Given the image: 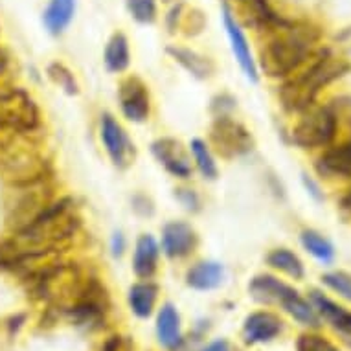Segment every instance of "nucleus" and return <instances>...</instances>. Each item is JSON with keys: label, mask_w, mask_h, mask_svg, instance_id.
I'll list each match as a JSON object with an SVG mask.
<instances>
[{"label": "nucleus", "mask_w": 351, "mask_h": 351, "mask_svg": "<svg viewBox=\"0 0 351 351\" xmlns=\"http://www.w3.org/2000/svg\"><path fill=\"white\" fill-rule=\"evenodd\" d=\"M156 263H158V243L155 241V237L140 236L133 256L134 274L147 280L155 274Z\"/></svg>", "instance_id": "f3484780"}, {"label": "nucleus", "mask_w": 351, "mask_h": 351, "mask_svg": "<svg viewBox=\"0 0 351 351\" xmlns=\"http://www.w3.org/2000/svg\"><path fill=\"white\" fill-rule=\"evenodd\" d=\"M195 230L186 223L175 221L164 226L162 232V250L169 258H184L195 248Z\"/></svg>", "instance_id": "f8f14e48"}, {"label": "nucleus", "mask_w": 351, "mask_h": 351, "mask_svg": "<svg viewBox=\"0 0 351 351\" xmlns=\"http://www.w3.org/2000/svg\"><path fill=\"white\" fill-rule=\"evenodd\" d=\"M202 351H230V346L226 340H215L212 344H208Z\"/></svg>", "instance_id": "473e14b6"}, {"label": "nucleus", "mask_w": 351, "mask_h": 351, "mask_svg": "<svg viewBox=\"0 0 351 351\" xmlns=\"http://www.w3.org/2000/svg\"><path fill=\"white\" fill-rule=\"evenodd\" d=\"M282 329L283 322L274 313H252L250 317H247L243 326V339L247 344H263L276 339L282 333Z\"/></svg>", "instance_id": "9b49d317"}, {"label": "nucleus", "mask_w": 351, "mask_h": 351, "mask_svg": "<svg viewBox=\"0 0 351 351\" xmlns=\"http://www.w3.org/2000/svg\"><path fill=\"white\" fill-rule=\"evenodd\" d=\"M298 351H339L328 339H324L320 335H302L296 342Z\"/></svg>", "instance_id": "c85d7f7f"}, {"label": "nucleus", "mask_w": 351, "mask_h": 351, "mask_svg": "<svg viewBox=\"0 0 351 351\" xmlns=\"http://www.w3.org/2000/svg\"><path fill=\"white\" fill-rule=\"evenodd\" d=\"M52 204V190L45 182V177L28 182H15V193L6 206L8 225L15 228V232L23 230Z\"/></svg>", "instance_id": "20e7f679"}, {"label": "nucleus", "mask_w": 351, "mask_h": 351, "mask_svg": "<svg viewBox=\"0 0 351 351\" xmlns=\"http://www.w3.org/2000/svg\"><path fill=\"white\" fill-rule=\"evenodd\" d=\"M282 307L294 318V320H298V322H302L304 326H311V328H318V326H320V318H318V313L315 311L313 304L311 302H307L305 298H302L298 291H296L293 296H289V298L282 304Z\"/></svg>", "instance_id": "4be33fe9"}, {"label": "nucleus", "mask_w": 351, "mask_h": 351, "mask_svg": "<svg viewBox=\"0 0 351 351\" xmlns=\"http://www.w3.org/2000/svg\"><path fill=\"white\" fill-rule=\"evenodd\" d=\"M267 263L278 271L285 272L294 280H302L304 278V263L300 261V258L296 254H293L287 248H276L272 250L269 256H267Z\"/></svg>", "instance_id": "5701e85b"}, {"label": "nucleus", "mask_w": 351, "mask_h": 351, "mask_svg": "<svg viewBox=\"0 0 351 351\" xmlns=\"http://www.w3.org/2000/svg\"><path fill=\"white\" fill-rule=\"evenodd\" d=\"M75 13V0H50L45 12V26L52 35L63 34L66 26L72 23Z\"/></svg>", "instance_id": "a211bd4d"}, {"label": "nucleus", "mask_w": 351, "mask_h": 351, "mask_svg": "<svg viewBox=\"0 0 351 351\" xmlns=\"http://www.w3.org/2000/svg\"><path fill=\"white\" fill-rule=\"evenodd\" d=\"M105 64L110 72H123L129 66V43L123 34H114L107 43Z\"/></svg>", "instance_id": "412c9836"}, {"label": "nucleus", "mask_w": 351, "mask_h": 351, "mask_svg": "<svg viewBox=\"0 0 351 351\" xmlns=\"http://www.w3.org/2000/svg\"><path fill=\"white\" fill-rule=\"evenodd\" d=\"M210 136L219 153L225 156H239L252 149V138L247 129L226 116H219L215 120Z\"/></svg>", "instance_id": "423d86ee"}, {"label": "nucleus", "mask_w": 351, "mask_h": 351, "mask_svg": "<svg viewBox=\"0 0 351 351\" xmlns=\"http://www.w3.org/2000/svg\"><path fill=\"white\" fill-rule=\"evenodd\" d=\"M318 169L326 175H342L351 177V142L328 151L320 158Z\"/></svg>", "instance_id": "aec40b11"}, {"label": "nucleus", "mask_w": 351, "mask_h": 351, "mask_svg": "<svg viewBox=\"0 0 351 351\" xmlns=\"http://www.w3.org/2000/svg\"><path fill=\"white\" fill-rule=\"evenodd\" d=\"M120 105L121 112L125 114L127 120L136 121V123L147 120V116H149V94L138 77H129L121 83Z\"/></svg>", "instance_id": "6e6552de"}, {"label": "nucleus", "mask_w": 351, "mask_h": 351, "mask_svg": "<svg viewBox=\"0 0 351 351\" xmlns=\"http://www.w3.org/2000/svg\"><path fill=\"white\" fill-rule=\"evenodd\" d=\"M337 133V118L328 107L305 109L304 118L293 131L294 144L302 147H324L331 144Z\"/></svg>", "instance_id": "39448f33"}, {"label": "nucleus", "mask_w": 351, "mask_h": 351, "mask_svg": "<svg viewBox=\"0 0 351 351\" xmlns=\"http://www.w3.org/2000/svg\"><path fill=\"white\" fill-rule=\"evenodd\" d=\"M223 21H225L226 34H228V39H230L232 52L236 56L237 63H239V66H241V70L245 72L248 80L256 83L258 81V66H256V61H254L250 47H248L247 37H245L241 26H239V23H237L236 17L232 15L228 8H225Z\"/></svg>", "instance_id": "1a4fd4ad"}, {"label": "nucleus", "mask_w": 351, "mask_h": 351, "mask_svg": "<svg viewBox=\"0 0 351 351\" xmlns=\"http://www.w3.org/2000/svg\"><path fill=\"white\" fill-rule=\"evenodd\" d=\"M39 112L28 94L13 88L0 93V147L10 149L17 138L34 131Z\"/></svg>", "instance_id": "7ed1b4c3"}, {"label": "nucleus", "mask_w": 351, "mask_h": 351, "mask_svg": "<svg viewBox=\"0 0 351 351\" xmlns=\"http://www.w3.org/2000/svg\"><path fill=\"white\" fill-rule=\"evenodd\" d=\"M153 155L156 160L160 162L162 166L166 167L167 171L180 177V179H188L191 175V164L190 158L186 155L184 147L180 142L173 138H162L156 140L153 144Z\"/></svg>", "instance_id": "9d476101"}, {"label": "nucleus", "mask_w": 351, "mask_h": 351, "mask_svg": "<svg viewBox=\"0 0 351 351\" xmlns=\"http://www.w3.org/2000/svg\"><path fill=\"white\" fill-rule=\"evenodd\" d=\"M6 63H8L6 56L0 52V74H2V72H4V69H6Z\"/></svg>", "instance_id": "72a5a7b5"}, {"label": "nucleus", "mask_w": 351, "mask_h": 351, "mask_svg": "<svg viewBox=\"0 0 351 351\" xmlns=\"http://www.w3.org/2000/svg\"><path fill=\"white\" fill-rule=\"evenodd\" d=\"M101 351H133V342L125 337H120V335H114L110 337L107 342H105L104 350Z\"/></svg>", "instance_id": "7c9ffc66"}, {"label": "nucleus", "mask_w": 351, "mask_h": 351, "mask_svg": "<svg viewBox=\"0 0 351 351\" xmlns=\"http://www.w3.org/2000/svg\"><path fill=\"white\" fill-rule=\"evenodd\" d=\"M167 52L171 53L175 61H179L186 70H190L191 74L197 77H208L213 72V64L206 58H202L199 53L184 50V48H169Z\"/></svg>", "instance_id": "b1692460"}, {"label": "nucleus", "mask_w": 351, "mask_h": 351, "mask_svg": "<svg viewBox=\"0 0 351 351\" xmlns=\"http://www.w3.org/2000/svg\"><path fill=\"white\" fill-rule=\"evenodd\" d=\"M315 40L317 35L311 29H283L261 50V69L271 77L291 74L309 58Z\"/></svg>", "instance_id": "f03ea898"}, {"label": "nucleus", "mask_w": 351, "mask_h": 351, "mask_svg": "<svg viewBox=\"0 0 351 351\" xmlns=\"http://www.w3.org/2000/svg\"><path fill=\"white\" fill-rule=\"evenodd\" d=\"M350 64L342 59L335 58L329 52L320 53V58L309 69L289 80L280 90L283 107L293 112H302L309 109L324 86L348 72Z\"/></svg>", "instance_id": "f257e3e1"}, {"label": "nucleus", "mask_w": 351, "mask_h": 351, "mask_svg": "<svg viewBox=\"0 0 351 351\" xmlns=\"http://www.w3.org/2000/svg\"><path fill=\"white\" fill-rule=\"evenodd\" d=\"M110 248H112V254H114L116 258H120L121 254H123V250H125V237L121 236L120 232H116L114 236H112Z\"/></svg>", "instance_id": "2f4dec72"}, {"label": "nucleus", "mask_w": 351, "mask_h": 351, "mask_svg": "<svg viewBox=\"0 0 351 351\" xmlns=\"http://www.w3.org/2000/svg\"><path fill=\"white\" fill-rule=\"evenodd\" d=\"M250 296L259 304H280L282 305L289 296H293L296 291L289 287L287 283L280 282L274 276L263 274V276H256L248 285Z\"/></svg>", "instance_id": "4468645a"}, {"label": "nucleus", "mask_w": 351, "mask_h": 351, "mask_svg": "<svg viewBox=\"0 0 351 351\" xmlns=\"http://www.w3.org/2000/svg\"><path fill=\"white\" fill-rule=\"evenodd\" d=\"M302 245L305 247V250L309 254H313L315 258L324 261V263H331L335 258L333 245L322 237L318 232L315 230H305L302 234Z\"/></svg>", "instance_id": "393cba45"}, {"label": "nucleus", "mask_w": 351, "mask_h": 351, "mask_svg": "<svg viewBox=\"0 0 351 351\" xmlns=\"http://www.w3.org/2000/svg\"><path fill=\"white\" fill-rule=\"evenodd\" d=\"M225 280V269L215 261H201L188 271L186 283L195 291H212Z\"/></svg>", "instance_id": "dca6fc26"}, {"label": "nucleus", "mask_w": 351, "mask_h": 351, "mask_svg": "<svg viewBox=\"0 0 351 351\" xmlns=\"http://www.w3.org/2000/svg\"><path fill=\"white\" fill-rule=\"evenodd\" d=\"M324 285H328L329 289H333L335 293H339L340 296H344L346 300H351V276L346 272H329L322 276Z\"/></svg>", "instance_id": "cd10ccee"}, {"label": "nucleus", "mask_w": 351, "mask_h": 351, "mask_svg": "<svg viewBox=\"0 0 351 351\" xmlns=\"http://www.w3.org/2000/svg\"><path fill=\"white\" fill-rule=\"evenodd\" d=\"M191 153H193V158H195V164L199 167V171L206 177V179H215L217 177V166H215V160H213L212 153L208 149V145L202 142V140H193L191 142Z\"/></svg>", "instance_id": "a878e982"}, {"label": "nucleus", "mask_w": 351, "mask_h": 351, "mask_svg": "<svg viewBox=\"0 0 351 351\" xmlns=\"http://www.w3.org/2000/svg\"><path fill=\"white\" fill-rule=\"evenodd\" d=\"M156 296H158V287H156L155 283H134L133 287L129 289V305H131V311L138 318L151 317V313L155 309Z\"/></svg>", "instance_id": "6ab92c4d"}, {"label": "nucleus", "mask_w": 351, "mask_h": 351, "mask_svg": "<svg viewBox=\"0 0 351 351\" xmlns=\"http://www.w3.org/2000/svg\"><path fill=\"white\" fill-rule=\"evenodd\" d=\"M309 302H311L313 307H315V311H317L324 320H328V322L344 337L348 344H351V313L346 311L344 307H340V305H337L329 298H326V296H324L322 293H318V291H313V293L309 294Z\"/></svg>", "instance_id": "ddd939ff"}, {"label": "nucleus", "mask_w": 351, "mask_h": 351, "mask_svg": "<svg viewBox=\"0 0 351 351\" xmlns=\"http://www.w3.org/2000/svg\"><path fill=\"white\" fill-rule=\"evenodd\" d=\"M50 75H52L56 83H59V85L63 86L66 93H77V85H75L74 75L70 74L64 66H61V64H52V66H50Z\"/></svg>", "instance_id": "c756f323"}, {"label": "nucleus", "mask_w": 351, "mask_h": 351, "mask_svg": "<svg viewBox=\"0 0 351 351\" xmlns=\"http://www.w3.org/2000/svg\"><path fill=\"white\" fill-rule=\"evenodd\" d=\"M101 140L116 166L125 167L131 164L134 156V145L123 131V127L110 114L101 116Z\"/></svg>", "instance_id": "0eeeda50"}, {"label": "nucleus", "mask_w": 351, "mask_h": 351, "mask_svg": "<svg viewBox=\"0 0 351 351\" xmlns=\"http://www.w3.org/2000/svg\"><path fill=\"white\" fill-rule=\"evenodd\" d=\"M342 204H344L346 210H350V212H351V191H350V193H348V195L344 197V201H342Z\"/></svg>", "instance_id": "f704fd0d"}, {"label": "nucleus", "mask_w": 351, "mask_h": 351, "mask_svg": "<svg viewBox=\"0 0 351 351\" xmlns=\"http://www.w3.org/2000/svg\"><path fill=\"white\" fill-rule=\"evenodd\" d=\"M127 10L134 21L151 24L156 19V0H127Z\"/></svg>", "instance_id": "bb28decb"}, {"label": "nucleus", "mask_w": 351, "mask_h": 351, "mask_svg": "<svg viewBox=\"0 0 351 351\" xmlns=\"http://www.w3.org/2000/svg\"><path fill=\"white\" fill-rule=\"evenodd\" d=\"M156 335L166 350L177 351L182 344V331H180L179 311L171 304H164L156 317Z\"/></svg>", "instance_id": "2eb2a0df"}]
</instances>
